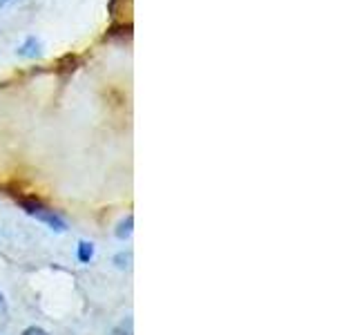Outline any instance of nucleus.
<instances>
[{
    "instance_id": "6e6552de",
    "label": "nucleus",
    "mask_w": 357,
    "mask_h": 335,
    "mask_svg": "<svg viewBox=\"0 0 357 335\" xmlns=\"http://www.w3.org/2000/svg\"><path fill=\"white\" fill-rule=\"evenodd\" d=\"M3 304H5V302H3V293H0V308H3Z\"/></svg>"
},
{
    "instance_id": "f257e3e1",
    "label": "nucleus",
    "mask_w": 357,
    "mask_h": 335,
    "mask_svg": "<svg viewBox=\"0 0 357 335\" xmlns=\"http://www.w3.org/2000/svg\"><path fill=\"white\" fill-rule=\"evenodd\" d=\"M16 201H18L20 208L25 210L29 217L38 219L43 223H47L52 230H59V232L67 230V221L56 210H52L47 204H43L40 199H36V197H16Z\"/></svg>"
},
{
    "instance_id": "1a4fd4ad",
    "label": "nucleus",
    "mask_w": 357,
    "mask_h": 335,
    "mask_svg": "<svg viewBox=\"0 0 357 335\" xmlns=\"http://www.w3.org/2000/svg\"><path fill=\"white\" fill-rule=\"evenodd\" d=\"M7 3V0H0V5H5Z\"/></svg>"
},
{
    "instance_id": "20e7f679",
    "label": "nucleus",
    "mask_w": 357,
    "mask_h": 335,
    "mask_svg": "<svg viewBox=\"0 0 357 335\" xmlns=\"http://www.w3.org/2000/svg\"><path fill=\"white\" fill-rule=\"evenodd\" d=\"M132 226H134V217H132V215H128L126 219H123V221L119 223V228H116V237H119V239H128L130 234H132Z\"/></svg>"
},
{
    "instance_id": "0eeeda50",
    "label": "nucleus",
    "mask_w": 357,
    "mask_h": 335,
    "mask_svg": "<svg viewBox=\"0 0 357 335\" xmlns=\"http://www.w3.org/2000/svg\"><path fill=\"white\" fill-rule=\"evenodd\" d=\"M22 335H50V333L45 329H40V327H29V329L22 331Z\"/></svg>"
},
{
    "instance_id": "39448f33",
    "label": "nucleus",
    "mask_w": 357,
    "mask_h": 335,
    "mask_svg": "<svg viewBox=\"0 0 357 335\" xmlns=\"http://www.w3.org/2000/svg\"><path fill=\"white\" fill-rule=\"evenodd\" d=\"M114 262H116L119 268H128L130 262H132V255H130V253H119V255L114 257Z\"/></svg>"
},
{
    "instance_id": "423d86ee",
    "label": "nucleus",
    "mask_w": 357,
    "mask_h": 335,
    "mask_svg": "<svg viewBox=\"0 0 357 335\" xmlns=\"http://www.w3.org/2000/svg\"><path fill=\"white\" fill-rule=\"evenodd\" d=\"M112 335H132V322L128 320V322L119 324V327L114 329V333H112Z\"/></svg>"
},
{
    "instance_id": "f03ea898",
    "label": "nucleus",
    "mask_w": 357,
    "mask_h": 335,
    "mask_svg": "<svg viewBox=\"0 0 357 335\" xmlns=\"http://www.w3.org/2000/svg\"><path fill=\"white\" fill-rule=\"evenodd\" d=\"M18 56H25V59H36V56H40V40H36L33 36L27 38L18 47Z\"/></svg>"
},
{
    "instance_id": "7ed1b4c3",
    "label": "nucleus",
    "mask_w": 357,
    "mask_h": 335,
    "mask_svg": "<svg viewBox=\"0 0 357 335\" xmlns=\"http://www.w3.org/2000/svg\"><path fill=\"white\" fill-rule=\"evenodd\" d=\"M94 257V244L92 241H81L78 244V260H81L83 264H89Z\"/></svg>"
}]
</instances>
